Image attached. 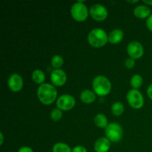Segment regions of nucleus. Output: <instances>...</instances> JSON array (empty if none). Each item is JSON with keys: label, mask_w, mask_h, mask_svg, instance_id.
Instances as JSON below:
<instances>
[{"label": "nucleus", "mask_w": 152, "mask_h": 152, "mask_svg": "<svg viewBox=\"0 0 152 152\" xmlns=\"http://www.w3.org/2000/svg\"><path fill=\"white\" fill-rule=\"evenodd\" d=\"M37 97L43 105H49L57 99V90L53 85L43 83L39 86L37 91Z\"/></svg>", "instance_id": "nucleus-1"}, {"label": "nucleus", "mask_w": 152, "mask_h": 152, "mask_svg": "<svg viewBox=\"0 0 152 152\" xmlns=\"http://www.w3.org/2000/svg\"><path fill=\"white\" fill-rule=\"evenodd\" d=\"M89 45L95 48H100L105 46L108 42V35L102 28H94L88 35Z\"/></svg>", "instance_id": "nucleus-2"}, {"label": "nucleus", "mask_w": 152, "mask_h": 152, "mask_svg": "<svg viewBox=\"0 0 152 152\" xmlns=\"http://www.w3.org/2000/svg\"><path fill=\"white\" fill-rule=\"evenodd\" d=\"M92 87L94 93L100 96H107L111 92V83L106 77L103 75L96 76L92 82Z\"/></svg>", "instance_id": "nucleus-3"}, {"label": "nucleus", "mask_w": 152, "mask_h": 152, "mask_svg": "<svg viewBox=\"0 0 152 152\" xmlns=\"http://www.w3.org/2000/svg\"><path fill=\"white\" fill-rule=\"evenodd\" d=\"M71 15L74 20L82 22L88 19L89 16V10L83 1H78L71 6Z\"/></svg>", "instance_id": "nucleus-4"}, {"label": "nucleus", "mask_w": 152, "mask_h": 152, "mask_svg": "<svg viewBox=\"0 0 152 152\" xmlns=\"http://www.w3.org/2000/svg\"><path fill=\"white\" fill-rule=\"evenodd\" d=\"M105 137L108 138L111 142H119L123 137V129L119 123H111L105 129Z\"/></svg>", "instance_id": "nucleus-5"}, {"label": "nucleus", "mask_w": 152, "mask_h": 152, "mask_svg": "<svg viewBox=\"0 0 152 152\" xmlns=\"http://www.w3.org/2000/svg\"><path fill=\"white\" fill-rule=\"evenodd\" d=\"M129 105L134 109H140L144 105V97L142 93L137 89H131L126 95Z\"/></svg>", "instance_id": "nucleus-6"}, {"label": "nucleus", "mask_w": 152, "mask_h": 152, "mask_svg": "<svg viewBox=\"0 0 152 152\" xmlns=\"http://www.w3.org/2000/svg\"><path fill=\"white\" fill-rule=\"evenodd\" d=\"M89 14L91 18L97 22L105 20L108 17V12L106 7L101 4H94L91 6Z\"/></svg>", "instance_id": "nucleus-7"}, {"label": "nucleus", "mask_w": 152, "mask_h": 152, "mask_svg": "<svg viewBox=\"0 0 152 152\" xmlns=\"http://www.w3.org/2000/svg\"><path fill=\"white\" fill-rule=\"evenodd\" d=\"M75 105V98L70 94H62L56 99V107L61 111H70Z\"/></svg>", "instance_id": "nucleus-8"}, {"label": "nucleus", "mask_w": 152, "mask_h": 152, "mask_svg": "<svg viewBox=\"0 0 152 152\" xmlns=\"http://www.w3.org/2000/svg\"><path fill=\"white\" fill-rule=\"evenodd\" d=\"M127 53L129 57L134 59H139L143 56L144 48L138 41H132L127 46Z\"/></svg>", "instance_id": "nucleus-9"}, {"label": "nucleus", "mask_w": 152, "mask_h": 152, "mask_svg": "<svg viewBox=\"0 0 152 152\" xmlns=\"http://www.w3.org/2000/svg\"><path fill=\"white\" fill-rule=\"evenodd\" d=\"M7 86L11 91H20L24 86L23 78L18 74H11L7 80Z\"/></svg>", "instance_id": "nucleus-10"}, {"label": "nucleus", "mask_w": 152, "mask_h": 152, "mask_svg": "<svg viewBox=\"0 0 152 152\" xmlns=\"http://www.w3.org/2000/svg\"><path fill=\"white\" fill-rule=\"evenodd\" d=\"M50 81L54 86H63L67 82L66 73L62 69H54L50 74Z\"/></svg>", "instance_id": "nucleus-11"}, {"label": "nucleus", "mask_w": 152, "mask_h": 152, "mask_svg": "<svg viewBox=\"0 0 152 152\" xmlns=\"http://www.w3.org/2000/svg\"><path fill=\"white\" fill-rule=\"evenodd\" d=\"M94 151L96 152H108L111 148V141L107 137H100L94 143Z\"/></svg>", "instance_id": "nucleus-12"}, {"label": "nucleus", "mask_w": 152, "mask_h": 152, "mask_svg": "<svg viewBox=\"0 0 152 152\" xmlns=\"http://www.w3.org/2000/svg\"><path fill=\"white\" fill-rule=\"evenodd\" d=\"M151 9L145 4H140L134 9V15L140 19H148L151 15Z\"/></svg>", "instance_id": "nucleus-13"}, {"label": "nucleus", "mask_w": 152, "mask_h": 152, "mask_svg": "<svg viewBox=\"0 0 152 152\" xmlns=\"http://www.w3.org/2000/svg\"><path fill=\"white\" fill-rule=\"evenodd\" d=\"M124 38V33L120 29H114L108 34V42L111 44H119Z\"/></svg>", "instance_id": "nucleus-14"}, {"label": "nucleus", "mask_w": 152, "mask_h": 152, "mask_svg": "<svg viewBox=\"0 0 152 152\" xmlns=\"http://www.w3.org/2000/svg\"><path fill=\"white\" fill-rule=\"evenodd\" d=\"M80 97L82 102H84V103L91 104L95 101L96 94L94 93V91H92L88 89H86L81 92Z\"/></svg>", "instance_id": "nucleus-15"}, {"label": "nucleus", "mask_w": 152, "mask_h": 152, "mask_svg": "<svg viewBox=\"0 0 152 152\" xmlns=\"http://www.w3.org/2000/svg\"><path fill=\"white\" fill-rule=\"evenodd\" d=\"M94 123L97 127L105 129L108 126V120L106 116L103 114H96L94 117Z\"/></svg>", "instance_id": "nucleus-16"}, {"label": "nucleus", "mask_w": 152, "mask_h": 152, "mask_svg": "<svg viewBox=\"0 0 152 152\" xmlns=\"http://www.w3.org/2000/svg\"><path fill=\"white\" fill-rule=\"evenodd\" d=\"M32 80L36 84L42 85L45 80V75L44 72L40 69H36L32 73Z\"/></svg>", "instance_id": "nucleus-17"}, {"label": "nucleus", "mask_w": 152, "mask_h": 152, "mask_svg": "<svg viewBox=\"0 0 152 152\" xmlns=\"http://www.w3.org/2000/svg\"><path fill=\"white\" fill-rule=\"evenodd\" d=\"M111 111L113 115L116 116V117H118V116L122 115L124 113L125 107L122 102H116L111 105Z\"/></svg>", "instance_id": "nucleus-18"}, {"label": "nucleus", "mask_w": 152, "mask_h": 152, "mask_svg": "<svg viewBox=\"0 0 152 152\" xmlns=\"http://www.w3.org/2000/svg\"><path fill=\"white\" fill-rule=\"evenodd\" d=\"M143 84V79H142V76L140 74H134L133 77L131 78L130 80V85L133 89H137L141 87Z\"/></svg>", "instance_id": "nucleus-19"}, {"label": "nucleus", "mask_w": 152, "mask_h": 152, "mask_svg": "<svg viewBox=\"0 0 152 152\" xmlns=\"http://www.w3.org/2000/svg\"><path fill=\"white\" fill-rule=\"evenodd\" d=\"M52 152H72L71 147L64 142H56L52 148Z\"/></svg>", "instance_id": "nucleus-20"}, {"label": "nucleus", "mask_w": 152, "mask_h": 152, "mask_svg": "<svg viewBox=\"0 0 152 152\" xmlns=\"http://www.w3.org/2000/svg\"><path fill=\"white\" fill-rule=\"evenodd\" d=\"M51 65L55 69H60L64 64V59L60 55H55L51 59Z\"/></svg>", "instance_id": "nucleus-21"}, {"label": "nucleus", "mask_w": 152, "mask_h": 152, "mask_svg": "<svg viewBox=\"0 0 152 152\" xmlns=\"http://www.w3.org/2000/svg\"><path fill=\"white\" fill-rule=\"evenodd\" d=\"M50 119H51L53 121L57 122L62 119V111H61L59 108H54L51 111L50 114Z\"/></svg>", "instance_id": "nucleus-22"}, {"label": "nucleus", "mask_w": 152, "mask_h": 152, "mask_svg": "<svg viewBox=\"0 0 152 152\" xmlns=\"http://www.w3.org/2000/svg\"><path fill=\"white\" fill-rule=\"evenodd\" d=\"M135 64H136V62H135V59H132V58L129 57L126 59L125 61V66L127 68H129V69H132L135 66Z\"/></svg>", "instance_id": "nucleus-23"}, {"label": "nucleus", "mask_w": 152, "mask_h": 152, "mask_svg": "<svg viewBox=\"0 0 152 152\" xmlns=\"http://www.w3.org/2000/svg\"><path fill=\"white\" fill-rule=\"evenodd\" d=\"M72 152H87V149L83 145H77L73 148Z\"/></svg>", "instance_id": "nucleus-24"}, {"label": "nucleus", "mask_w": 152, "mask_h": 152, "mask_svg": "<svg viewBox=\"0 0 152 152\" xmlns=\"http://www.w3.org/2000/svg\"><path fill=\"white\" fill-rule=\"evenodd\" d=\"M146 26L147 28L152 32V14L146 19Z\"/></svg>", "instance_id": "nucleus-25"}, {"label": "nucleus", "mask_w": 152, "mask_h": 152, "mask_svg": "<svg viewBox=\"0 0 152 152\" xmlns=\"http://www.w3.org/2000/svg\"><path fill=\"white\" fill-rule=\"evenodd\" d=\"M17 152H34L32 148L28 146H22L18 150Z\"/></svg>", "instance_id": "nucleus-26"}, {"label": "nucleus", "mask_w": 152, "mask_h": 152, "mask_svg": "<svg viewBox=\"0 0 152 152\" xmlns=\"http://www.w3.org/2000/svg\"><path fill=\"white\" fill-rule=\"evenodd\" d=\"M147 94H148V97L152 100V83L148 86V89H147Z\"/></svg>", "instance_id": "nucleus-27"}, {"label": "nucleus", "mask_w": 152, "mask_h": 152, "mask_svg": "<svg viewBox=\"0 0 152 152\" xmlns=\"http://www.w3.org/2000/svg\"><path fill=\"white\" fill-rule=\"evenodd\" d=\"M142 2L147 6H152V0H143Z\"/></svg>", "instance_id": "nucleus-28"}, {"label": "nucleus", "mask_w": 152, "mask_h": 152, "mask_svg": "<svg viewBox=\"0 0 152 152\" xmlns=\"http://www.w3.org/2000/svg\"><path fill=\"white\" fill-rule=\"evenodd\" d=\"M0 138H1V140H0V145H2L3 142H4V135H3L2 132H0Z\"/></svg>", "instance_id": "nucleus-29"}, {"label": "nucleus", "mask_w": 152, "mask_h": 152, "mask_svg": "<svg viewBox=\"0 0 152 152\" xmlns=\"http://www.w3.org/2000/svg\"><path fill=\"white\" fill-rule=\"evenodd\" d=\"M138 0H136V1H129L128 2L130 3V4H134V3H137L138 2Z\"/></svg>", "instance_id": "nucleus-30"}]
</instances>
